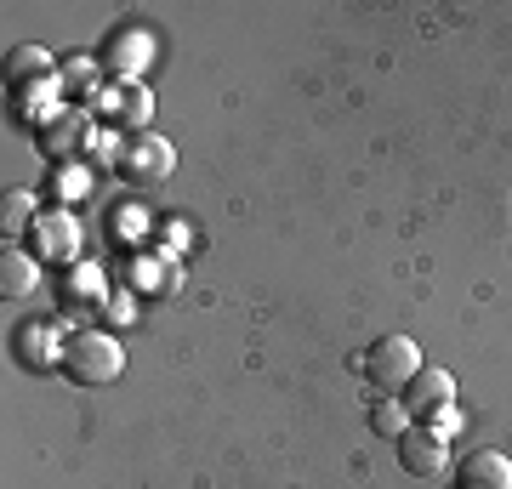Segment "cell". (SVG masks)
I'll return each instance as SVG.
<instances>
[{
  "label": "cell",
  "mask_w": 512,
  "mask_h": 489,
  "mask_svg": "<svg viewBox=\"0 0 512 489\" xmlns=\"http://www.w3.org/2000/svg\"><path fill=\"white\" fill-rule=\"evenodd\" d=\"M126 370V353H120V342H114L109 330H74L69 347H63V376L74 381V387H109L114 376Z\"/></svg>",
  "instance_id": "6da1fadb"
},
{
  "label": "cell",
  "mask_w": 512,
  "mask_h": 489,
  "mask_svg": "<svg viewBox=\"0 0 512 489\" xmlns=\"http://www.w3.org/2000/svg\"><path fill=\"white\" fill-rule=\"evenodd\" d=\"M86 109H92V120L103 114L120 137H143L148 120H154V91H148L143 80H126V86H120V80H109V86L97 91Z\"/></svg>",
  "instance_id": "7a4b0ae2"
},
{
  "label": "cell",
  "mask_w": 512,
  "mask_h": 489,
  "mask_svg": "<svg viewBox=\"0 0 512 489\" xmlns=\"http://www.w3.org/2000/svg\"><path fill=\"white\" fill-rule=\"evenodd\" d=\"M80 245H86V228H80V217L63 211V205H46V211L35 217V228H29V251H35V262H57L63 273L80 262Z\"/></svg>",
  "instance_id": "3957f363"
},
{
  "label": "cell",
  "mask_w": 512,
  "mask_h": 489,
  "mask_svg": "<svg viewBox=\"0 0 512 489\" xmlns=\"http://www.w3.org/2000/svg\"><path fill=\"white\" fill-rule=\"evenodd\" d=\"M97 63H103V74L109 80H143L148 63H154V29H143V23H120L109 40H103V52H97Z\"/></svg>",
  "instance_id": "277c9868"
},
{
  "label": "cell",
  "mask_w": 512,
  "mask_h": 489,
  "mask_svg": "<svg viewBox=\"0 0 512 489\" xmlns=\"http://www.w3.org/2000/svg\"><path fill=\"white\" fill-rule=\"evenodd\" d=\"M126 290H137V296H148V302L177 296V290H183V256L160 251V245L131 251V262H126Z\"/></svg>",
  "instance_id": "5b68a950"
},
{
  "label": "cell",
  "mask_w": 512,
  "mask_h": 489,
  "mask_svg": "<svg viewBox=\"0 0 512 489\" xmlns=\"http://www.w3.org/2000/svg\"><path fill=\"white\" fill-rule=\"evenodd\" d=\"M421 370V347L410 336H382V342L365 353V376L382 387V393H404L410 376Z\"/></svg>",
  "instance_id": "8992f818"
},
{
  "label": "cell",
  "mask_w": 512,
  "mask_h": 489,
  "mask_svg": "<svg viewBox=\"0 0 512 489\" xmlns=\"http://www.w3.org/2000/svg\"><path fill=\"white\" fill-rule=\"evenodd\" d=\"M92 137H97V120H92V109H63L52 120V126H40L35 131V143H40V154L52 165H69V160H80L86 148H92Z\"/></svg>",
  "instance_id": "52a82bcc"
},
{
  "label": "cell",
  "mask_w": 512,
  "mask_h": 489,
  "mask_svg": "<svg viewBox=\"0 0 512 489\" xmlns=\"http://www.w3.org/2000/svg\"><path fill=\"white\" fill-rule=\"evenodd\" d=\"M63 80L57 74H46V80H23V86H6V109H12V120L18 126H29V131H40V126H52L57 114H63Z\"/></svg>",
  "instance_id": "ba28073f"
},
{
  "label": "cell",
  "mask_w": 512,
  "mask_h": 489,
  "mask_svg": "<svg viewBox=\"0 0 512 489\" xmlns=\"http://www.w3.org/2000/svg\"><path fill=\"white\" fill-rule=\"evenodd\" d=\"M126 182H165L177 171V148L165 143L160 131H143V137H126V154L114 165Z\"/></svg>",
  "instance_id": "9c48e42d"
},
{
  "label": "cell",
  "mask_w": 512,
  "mask_h": 489,
  "mask_svg": "<svg viewBox=\"0 0 512 489\" xmlns=\"http://www.w3.org/2000/svg\"><path fill=\"white\" fill-rule=\"evenodd\" d=\"M399 399H404V410H410V421L427 427L433 416H444V410L456 404V381H450V370H439V364H421Z\"/></svg>",
  "instance_id": "30bf717a"
},
{
  "label": "cell",
  "mask_w": 512,
  "mask_h": 489,
  "mask_svg": "<svg viewBox=\"0 0 512 489\" xmlns=\"http://www.w3.org/2000/svg\"><path fill=\"white\" fill-rule=\"evenodd\" d=\"M74 330L63 325V319H29V325H18V359L29 364V370H57L63 364V347H69Z\"/></svg>",
  "instance_id": "8fae6325"
},
{
  "label": "cell",
  "mask_w": 512,
  "mask_h": 489,
  "mask_svg": "<svg viewBox=\"0 0 512 489\" xmlns=\"http://www.w3.org/2000/svg\"><path fill=\"white\" fill-rule=\"evenodd\" d=\"M109 273H103V262H74L63 279H57V302L69 313H103L109 308Z\"/></svg>",
  "instance_id": "7c38bea8"
},
{
  "label": "cell",
  "mask_w": 512,
  "mask_h": 489,
  "mask_svg": "<svg viewBox=\"0 0 512 489\" xmlns=\"http://www.w3.org/2000/svg\"><path fill=\"white\" fill-rule=\"evenodd\" d=\"M399 461H404L410 478H439L444 461H450V438H439L433 427H421L416 421V427L399 438Z\"/></svg>",
  "instance_id": "4fadbf2b"
},
{
  "label": "cell",
  "mask_w": 512,
  "mask_h": 489,
  "mask_svg": "<svg viewBox=\"0 0 512 489\" xmlns=\"http://www.w3.org/2000/svg\"><path fill=\"white\" fill-rule=\"evenodd\" d=\"M35 285H40L35 251H23V245H6V251H0V296H6V302H23V296H29Z\"/></svg>",
  "instance_id": "5bb4252c"
},
{
  "label": "cell",
  "mask_w": 512,
  "mask_h": 489,
  "mask_svg": "<svg viewBox=\"0 0 512 489\" xmlns=\"http://www.w3.org/2000/svg\"><path fill=\"white\" fill-rule=\"evenodd\" d=\"M461 489H512V461L501 450H473L461 461Z\"/></svg>",
  "instance_id": "9a60e30c"
},
{
  "label": "cell",
  "mask_w": 512,
  "mask_h": 489,
  "mask_svg": "<svg viewBox=\"0 0 512 489\" xmlns=\"http://www.w3.org/2000/svg\"><path fill=\"white\" fill-rule=\"evenodd\" d=\"M154 228H160V217L148 211V205H137V200H126V205H114V222H109V234L120 239V245H154Z\"/></svg>",
  "instance_id": "2e32d148"
},
{
  "label": "cell",
  "mask_w": 512,
  "mask_h": 489,
  "mask_svg": "<svg viewBox=\"0 0 512 489\" xmlns=\"http://www.w3.org/2000/svg\"><path fill=\"white\" fill-rule=\"evenodd\" d=\"M57 80H63V91L69 97H86L92 103L97 91H103V63L86 52H74V57H57Z\"/></svg>",
  "instance_id": "e0dca14e"
},
{
  "label": "cell",
  "mask_w": 512,
  "mask_h": 489,
  "mask_svg": "<svg viewBox=\"0 0 512 489\" xmlns=\"http://www.w3.org/2000/svg\"><path fill=\"white\" fill-rule=\"evenodd\" d=\"M57 74V57L46 46H12L6 52V86H23V80H46Z\"/></svg>",
  "instance_id": "ac0fdd59"
},
{
  "label": "cell",
  "mask_w": 512,
  "mask_h": 489,
  "mask_svg": "<svg viewBox=\"0 0 512 489\" xmlns=\"http://www.w3.org/2000/svg\"><path fill=\"white\" fill-rule=\"evenodd\" d=\"M86 194H92V165L86 160H69V165H57L52 171V205L69 211V205H80Z\"/></svg>",
  "instance_id": "d6986e66"
},
{
  "label": "cell",
  "mask_w": 512,
  "mask_h": 489,
  "mask_svg": "<svg viewBox=\"0 0 512 489\" xmlns=\"http://www.w3.org/2000/svg\"><path fill=\"white\" fill-rule=\"evenodd\" d=\"M35 217H40L35 194H29V188H6V200H0V228H6V245H12L18 234H29V228H35Z\"/></svg>",
  "instance_id": "ffe728a7"
},
{
  "label": "cell",
  "mask_w": 512,
  "mask_h": 489,
  "mask_svg": "<svg viewBox=\"0 0 512 489\" xmlns=\"http://www.w3.org/2000/svg\"><path fill=\"white\" fill-rule=\"evenodd\" d=\"M410 427H416V421H410L404 399H376V404H370V433H376V438H393V444H399Z\"/></svg>",
  "instance_id": "44dd1931"
},
{
  "label": "cell",
  "mask_w": 512,
  "mask_h": 489,
  "mask_svg": "<svg viewBox=\"0 0 512 489\" xmlns=\"http://www.w3.org/2000/svg\"><path fill=\"white\" fill-rule=\"evenodd\" d=\"M188 222L183 217H160V228H154V245H160V251H171V256H183L188 251Z\"/></svg>",
  "instance_id": "7402d4cb"
},
{
  "label": "cell",
  "mask_w": 512,
  "mask_h": 489,
  "mask_svg": "<svg viewBox=\"0 0 512 489\" xmlns=\"http://www.w3.org/2000/svg\"><path fill=\"white\" fill-rule=\"evenodd\" d=\"M137 302H143V296L120 285V290L109 296V308H103V319H109V325H131V319H137Z\"/></svg>",
  "instance_id": "603a6c76"
}]
</instances>
